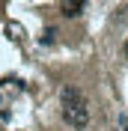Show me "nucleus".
Masks as SVG:
<instances>
[{"mask_svg":"<svg viewBox=\"0 0 128 131\" xmlns=\"http://www.w3.org/2000/svg\"><path fill=\"white\" fill-rule=\"evenodd\" d=\"M60 101H63V122L74 131H83L89 125V104H87V95L72 86V83H66L63 90H60Z\"/></svg>","mask_w":128,"mask_h":131,"instance_id":"1","label":"nucleus"},{"mask_svg":"<svg viewBox=\"0 0 128 131\" xmlns=\"http://www.w3.org/2000/svg\"><path fill=\"white\" fill-rule=\"evenodd\" d=\"M60 12H63L66 18H74L83 12V3H60Z\"/></svg>","mask_w":128,"mask_h":131,"instance_id":"2","label":"nucleus"},{"mask_svg":"<svg viewBox=\"0 0 128 131\" xmlns=\"http://www.w3.org/2000/svg\"><path fill=\"white\" fill-rule=\"evenodd\" d=\"M0 131H3V128H0Z\"/></svg>","mask_w":128,"mask_h":131,"instance_id":"3","label":"nucleus"}]
</instances>
